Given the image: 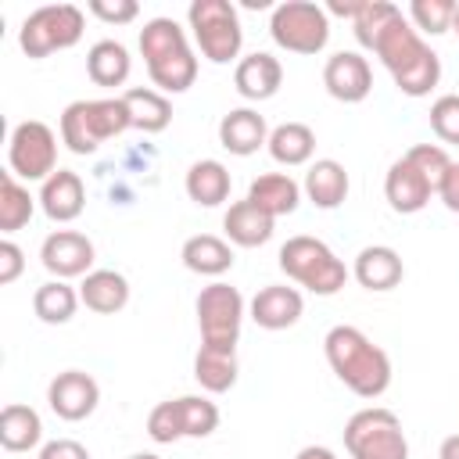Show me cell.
<instances>
[{
  "instance_id": "6da1fadb",
  "label": "cell",
  "mask_w": 459,
  "mask_h": 459,
  "mask_svg": "<svg viewBox=\"0 0 459 459\" xmlns=\"http://www.w3.org/2000/svg\"><path fill=\"white\" fill-rule=\"evenodd\" d=\"M326 362L333 377L359 398H380L391 387V359L380 344H373L359 326H333L323 337Z\"/></svg>"
},
{
  "instance_id": "7a4b0ae2",
  "label": "cell",
  "mask_w": 459,
  "mask_h": 459,
  "mask_svg": "<svg viewBox=\"0 0 459 459\" xmlns=\"http://www.w3.org/2000/svg\"><path fill=\"white\" fill-rule=\"evenodd\" d=\"M373 54L380 57V65L391 72L394 86L405 97H427L441 79V57L423 43V36L412 29L405 14H398L380 32V39L373 43Z\"/></svg>"
},
{
  "instance_id": "3957f363",
  "label": "cell",
  "mask_w": 459,
  "mask_h": 459,
  "mask_svg": "<svg viewBox=\"0 0 459 459\" xmlns=\"http://www.w3.org/2000/svg\"><path fill=\"white\" fill-rule=\"evenodd\" d=\"M140 54L147 75L161 93H186L197 79V57L176 18H151L140 29Z\"/></svg>"
},
{
  "instance_id": "277c9868",
  "label": "cell",
  "mask_w": 459,
  "mask_h": 459,
  "mask_svg": "<svg viewBox=\"0 0 459 459\" xmlns=\"http://www.w3.org/2000/svg\"><path fill=\"white\" fill-rule=\"evenodd\" d=\"M129 126V111L122 97H97V100H72L61 111V143L72 154H93L104 140L122 136Z\"/></svg>"
},
{
  "instance_id": "5b68a950",
  "label": "cell",
  "mask_w": 459,
  "mask_h": 459,
  "mask_svg": "<svg viewBox=\"0 0 459 459\" xmlns=\"http://www.w3.org/2000/svg\"><path fill=\"white\" fill-rule=\"evenodd\" d=\"M280 269L305 290L330 298L348 283V265L330 251V244H323L319 237L298 233L280 247Z\"/></svg>"
},
{
  "instance_id": "8992f818",
  "label": "cell",
  "mask_w": 459,
  "mask_h": 459,
  "mask_svg": "<svg viewBox=\"0 0 459 459\" xmlns=\"http://www.w3.org/2000/svg\"><path fill=\"white\" fill-rule=\"evenodd\" d=\"M344 448L351 459H409V437L402 430V420L384 405L359 409L344 423Z\"/></svg>"
},
{
  "instance_id": "52a82bcc",
  "label": "cell",
  "mask_w": 459,
  "mask_h": 459,
  "mask_svg": "<svg viewBox=\"0 0 459 459\" xmlns=\"http://www.w3.org/2000/svg\"><path fill=\"white\" fill-rule=\"evenodd\" d=\"M186 22L194 29L197 50L212 65H230L233 57H240L244 29H240V14L230 0H194L186 7Z\"/></svg>"
},
{
  "instance_id": "ba28073f",
  "label": "cell",
  "mask_w": 459,
  "mask_h": 459,
  "mask_svg": "<svg viewBox=\"0 0 459 459\" xmlns=\"http://www.w3.org/2000/svg\"><path fill=\"white\" fill-rule=\"evenodd\" d=\"M82 29H86V18L75 4H47V7H36L22 29H18V47L29 54V57H50L54 50H68L82 39Z\"/></svg>"
},
{
  "instance_id": "9c48e42d",
  "label": "cell",
  "mask_w": 459,
  "mask_h": 459,
  "mask_svg": "<svg viewBox=\"0 0 459 459\" xmlns=\"http://www.w3.org/2000/svg\"><path fill=\"white\" fill-rule=\"evenodd\" d=\"M269 36L290 54H319L330 39V14L312 0H283L273 7Z\"/></svg>"
},
{
  "instance_id": "30bf717a",
  "label": "cell",
  "mask_w": 459,
  "mask_h": 459,
  "mask_svg": "<svg viewBox=\"0 0 459 459\" xmlns=\"http://www.w3.org/2000/svg\"><path fill=\"white\" fill-rule=\"evenodd\" d=\"M194 308H197L201 344L237 351L240 323H244V298H240V290L230 287V283H222V280H215V283L201 287Z\"/></svg>"
},
{
  "instance_id": "8fae6325",
  "label": "cell",
  "mask_w": 459,
  "mask_h": 459,
  "mask_svg": "<svg viewBox=\"0 0 459 459\" xmlns=\"http://www.w3.org/2000/svg\"><path fill=\"white\" fill-rule=\"evenodd\" d=\"M7 169L25 183H47L57 172V136L47 122L25 118L11 129L7 140Z\"/></svg>"
},
{
  "instance_id": "7c38bea8",
  "label": "cell",
  "mask_w": 459,
  "mask_h": 459,
  "mask_svg": "<svg viewBox=\"0 0 459 459\" xmlns=\"http://www.w3.org/2000/svg\"><path fill=\"white\" fill-rule=\"evenodd\" d=\"M93 240L79 230H54L39 247V262L54 280H75L93 273Z\"/></svg>"
},
{
  "instance_id": "4fadbf2b",
  "label": "cell",
  "mask_w": 459,
  "mask_h": 459,
  "mask_svg": "<svg viewBox=\"0 0 459 459\" xmlns=\"http://www.w3.org/2000/svg\"><path fill=\"white\" fill-rule=\"evenodd\" d=\"M323 86L341 104H359L373 90V68L359 50H337L323 65Z\"/></svg>"
},
{
  "instance_id": "5bb4252c",
  "label": "cell",
  "mask_w": 459,
  "mask_h": 459,
  "mask_svg": "<svg viewBox=\"0 0 459 459\" xmlns=\"http://www.w3.org/2000/svg\"><path fill=\"white\" fill-rule=\"evenodd\" d=\"M97 402H100V387H97V380H93L90 373H82V369H65V373H57V377L50 380V387H47V405L54 409V416H61V420H68V423L86 420V416L97 409Z\"/></svg>"
},
{
  "instance_id": "9a60e30c",
  "label": "cell",
  "mask_w": 459,
  "mask_h": 459,
  "mask_svg": "<svg viewBox=\"0 0 459 459\" xmlns=\"http://www.w3.org/2000/svg\"><path fill=\"white\" fill-rule=\"evenodd\" d=\"M247 312H251L255 326H262V330H287V326H294V323L301 319L305 298H301L298 287L269 283V287H262V290L251 298Z\"/></svg>"
},
{
  "instance_id": "2e32d148",
  "label": "cell",
  "mask_w": 459,
  "mask_h": 459,
  "mask_svg": "<svg viewBox=\"0 0 459 459\" xmlns=\"http://www.w3.org/2000/svg\"><path fill=\"white\" fill-rule=\"evenodd\" d=\"M430 194H434V186L423 179V172L402 154L391 169H387V176H384V197H387V204L398 212V215H416V212H423L427 208V201H430Z\"/></svg>"
},
{
  "instance_id": "e0dca14e",
  "label": "cell",
  "mask_w": 459,
  "mask_h": 459,
  "mask_svg": "<svg viewBox=\"0 0 459 459\" xmlns=\"http://www.w3.org/2000/svg\"><path fill=\"white\" fill-rule=\"evenodd\" d=\"M233 86L244 100H269L276 97V90L283 86V65L265 54V50H255L247 57L237 61L233 68Z\"/></svg>"
},
{
  "instance_id": "ac0fdd59",
  "label": "cell",
  "mask_w": 459,
  "mask_h": 459,
  "mask_svg": "<svg viewBox=\"0 0 459 459\" xmlns=\"http://www.w3.org/2000/svg\"><path fill=\"white\" fill-rule=\"evenodd\" d=\"M39 208L47 219L54 222H72L82 215L86 208V186L79 179V172L72 169H57L43 186H39Z\"/></svg>"
},
{
  "instance_id": "d6986e66",
  "label": "cell",
  "mask_w": 459,
  "mask_h": 459,
  "mask_svg": "<svg viewBox=\"0 0 459 459\" xmlns=\"http://www.w3.org/2000/svg\"><path fill=\"white\" fill-rule=\"evenodd\" d=\"M351 276L359 280V287L366 290H394L405 276V265H402V255L387 244H369L355 255V265H351Z\"/></svg>"
},
{
  "instance_id": "ffe728a7",
  "label": "cell",
  "mask_w": 459,
  "mask_h": 459,
  "mask_svg": "<svg viewBox=\"0 0 459 459\" xmlns=\"http://www.w3.org/2000/svg\"><path fill=\"white\" fill-rule=\"evenodd\" d=\"M269 126H265V118L255 111V108H233V111H226L222 115V122H219V143L230 151V154H237V158H247V154H255L262 143H269Z\"/></svg>"
},
{
  "instance_id": "44dd1931",
  "label": "cell",
  "mask_w": 459,
  "mask_h": 459,
  "mask_svg": "<svg viewBox=\"0 0 459 459\" xmlns=\"http://www.w3.org/2000/svg\"><path fill=\"white\" fill-rule=\"evenodd\" d=\"M79 301L97 316H115L129 305V280L115 269H93L79 283Z\"/></svg>"
},
{
  "instance_id": "7402d4cb",
  "label": "cell",
  "mask_w": 459,
  "mask_h": 459,
  "mask_svg": "<svg viewBox=\"0 0 459 459\" xmlns=\"http://www.w3.org/2000/svg\"><path fill=\"white\" fill-rule=\"evenodd\" d=\"M348 186H351V183H348V169H344L337 158H319V161H312L308 172H305V183H301L305 197H308L316 208H323V212L344 204Z\"/></svg>"
},
{
  "instance_id": "603a6c76",
  "label": "cell",
  "mask_w": 459,
  "mask_h": 459,
  "mask_svg": "<svg viewBox=\"0 0 459 459\" xmlns=\"http://www.w3.org/2000/svg\"><path fill=\"white\" fill-rule=\"evenodd\" d=\"M247 201H251L255 208H262L265 215L280 219V215H290V212L301 204V186H298V179L287 176V172H262L258 179H251Z\"/></svg>"
},
{
  "instance_id": "cb8c5ba5",
  "label": "cell",
  "mask_w": 459,
  "mask_h": 459,
  "mask_svg": "<svg viewBox=\"0 0 459 459\" xmlns=\"http://www.w3.org/2000/svg\"><path fill=\"white\" fill-rule=\"evenodd\" d=\"M273 226H276V219L265 215L262 208H255L247 197L244 201H233L226 208V215H222L226 240L237 244V247H262L273 237Z\"/></svg>"
},
{
  "instance_id": "d4e9b609",
  "label": "cell",
  "mask_w": 459,
  "mask_h": 459,
  "mask_svg": "<svg viewBox=\"0 0 459 459\" xmlns=\"http://www.w3.org/2000/svg\"><path fill=\"white\" fill-rule=\"evenodd\" d=\"M183 186H186V197H190L194 204H201V208H215V204H222V201L230 197L233 179H230V169H226L222 161H215V158H201V161H194V165L186 169Z\"/></svg>"
},
{
  "instance_id": "484cf974",
  "label": "cell",
  "mask_w": 459,
  "mask_h": 459,
  "mask_svg": "<svg viewBox=\"0 0 459 459\" xmlns=\"http://www.w3.org/2000/svg\"><path fill=\"white\" fill-rule=\"evenodd\" d=\"M183 265L197 276H222L233 269V247L230 240L215 237V233H197V237H186L183 240V251H179Z\"/></svg>"
},
{
  "instance_id": "4316f807",
  "label": "cell",
  "mask_w": 459,
  "mask_h": 459,
  "mask_svg": "<svg viewBox=\"0 0 459 459\" xmlns=\"http://www.w3.org/2000/svg\"><path fill=\"white\" fill-rule=\"evenodd\" d=\"M122 104L129 111V126L140 129V133H161L172 122V104H169V97L161 90L133 86V90L122 93Z\"/></svg>"
},
{
  "instance_id": "83f0119b",
  "label": "cell",
  "mask_w": 459,
  "mask_h": 459,
  "mask_svg": "<svg viewBox=\"0 0 459 459\" xmlns=\"http://www.w3.org/2000/svg\"><path fill=\"white\" fill-rule=\"evenodd\" d=\"M43 441V420L32 405H22V402H11L4 405L0 412V445L7 452H29Z\"/></svg>"
},
{
  "instance_id": "f1b7e54d",
  "label": "cell",
  "mask_w": 459,
  "mask_h": 459,
  "mask_svg": "<svg viewBox=\"0 0 459 459\" xmlns=\"http://www.w3.org/2000/svg\"><path fill=\"white\" fill-rule=\"evenodd\" d=\"M133 72V57L118 39H97L86 50V75L97 86H122Z\"/></svg>"
},
{
  "instance_id": "f546056e",
  "label": "cell",
  "mask_w": 459,
  "mask_h": 459,
  "mask_svg": "<svg viewBox=\"0 0 459 459\" xmlns=\"http://www.w3.org/2000/svg\"><path fill=\"white\" fill-rule=\"evenodd\" d=\"M237 351H226V348H208L201 344L197 355H194V380L208 391V394H222L237 384Z\"/></svg>"
},
{
  "instance_id": "4dcf8cb0",
  "label": "cell",
  "mask_w": 459,
  "mask_h": 459,
  "mask_svg": "<svg viewBox=\"0 0 459 459\" xmlns=\"http://www.w3.org/2000/svg\"><path fill=\"white\" fill-rule=\"evenodd\" d=\"M265 147H269L273 161L294 169V165L312 161V154H316V133L305 122H283V126H276L269 133V143Z\"/></svg>"
},
{
  "instance_id": "1f68e13d",
  "label": "cell",
  "mask_w": 459,
  "mask_h": 459,
  "mask_svg": "<svg viewBox=\"0 0 459 459\" xmlns=\"http://www.w3.org/2000/svg\"><path fill=\"white\" fill-rule=\"evenodd\" d=\"M79 305H82V301H79V290H75L68 280H47V283H39L36 294H32V312H36L43 323H50V326L68 323Z\"/></svg>"
},
{
  "instance_id": "d6a6232c",
  "label": "cell",
  "mask_w": 459,
  "mask_h": 459,
  "mask_svg": "<svg viewBox=\"0 0 459 459\" xmlns=\"http://www.w3.org/2000/svg\"><path fill=\"white\" fill-rule=\"evenodd\" d=\"M36 201L39 197H32L29 186H22L11 169L0 172V230L4 233H14V230L29 226V219L36 212Z\"/></svg>"
},
{
  "instance_id": "836d02e7",
  "label": "cell",
  "mask_w": 459,
  "mask_h": 459,
  "mask_svg": "<svg viewBox=\"0 0 459 459\" xmlns=\"http://www.w3.org/2000/svg\"><path fill=\"white\" fill-rule=\"evenodd\" d=\"M176 409H179L183 437H208L219 427V405L208 402L204 394H183L176 398Z\"/></svg>"
},
{
  "instance_id": "e575fe53",
  "label": "cell",
  "mask_w": 459,
  "mask_h": 459,
  "mask_svg": "<svg viewBox=\"0 0 459 459\" xmlns=\"http://www.w3.org/2000/svg\"><path fill=\"white\" fill-rule=\"evenodd\" d=\"M398 14H402V7H394V4H387V0H366L362 11H359L355 22H351V32H355V39H359L366 50H373V43L380 39V32H384Z\"/></svg>"
},
{
  "instance_id": "d590c367",
  "label": "cell",
  "mask_w": 459,
  "mask_h": 459,
  "mask_svg": "<svg viewBox=\"0 0 459 459\" xmlns=\"http://www.w3.org/2000/svg\"><path fill=\"white\" fill-rule=\"evenodd\" d=\"M455 11H459L455 0H412V4H409V22H412L416 32L441 36V32L452 29Z\"/></svg>"
},
{
  "instance_id": "8d00e7d4",
  "label": "cell",
  "mask_w": 459,
  "mask_h": 459,
  "mask_svg": "<svg viewBox=\"0 0 459 459\" xmlns=\"http://www.w3.org/2000/svg\"><path fill=\"white\" fill-rule=\"evenodd\" d=\"M405 158L423 172V179L434 186V194H437V186H441V179L448 176V169H452V158H448V151L441 147V143H416V147H409L405 151Z\"/></svg>"
},
{
  "instance_id": "74e56055",
  "label": "cell",
  "mask_w": 459,
  "mask_h": 459,
  "mask_svg": "<svg viewBox=\"0 0 459 459\" xmlns=\"http://www.w3.org/2000/svg\"><path fill=\"white\" fill-rule=\"evenodd\" d=\"M147 434H151V441H158V445H172V441L183 437V423H179L176 398L158 402V405L151 409V416H147Z\"/></svg>"
},
{
  "instance_id": "f35d334b",
  "label": "cell",
  "mask_w": 459,
  "mask_h": 459,
  "mask_svg": "<svg viewBox=\"0 0 459 459\" xmlns=\"http://www.w3.org/2000/svg\"><path fill=\"white\" fill-rule=\"evenodd\" d=\"M430 129L445 143H459V93H445L430 104Z\"/></svg>"
},
{
  "instance_id": "ab89813d",
  "label": "cell",
  "mask_w": 459,
  "mask_h": 459,
  "mask_svg": "<svg viewBox=\"0 0 459 459\" xmlns=\"http://www.w3.org/2000/svg\"><path fill=\"white\" fill-rule=\"evenodd\" d=\"M90 14H97L108 25H126L140 14V4L136 0H115V4L111 0H90Z\"/></svg>"
},
{
  "instance_id": "60d3db41",
  "label": "cell",
  "mask_w": 459,
  "mask_h": 459,
  "mask_svg": "<svg viewBox=\"0 0 459 459\" xmlns=\"http://www.w3.org/2000/svg\"><path fill=\"white\" fill-rule=\"evenodd\" d=\"M22 269H25V251L11 237H4L0 240V283H14Z\"/></svg>"
},
{
  "instance_id": "b9f144b4",
  "label": "cell",
  "mask_w": 459,
  "mask_h": 459,
  "mask_svg": "<svg viewBox=\"0 0 459 459\" xmlns=\"http://www.w3.org/2000/svg\"><path fill=\"white\" fill-rule=\"evenodd\" d=\"M39 459H90V452L75 437H57V441H47L39 448Z\"/></svg>"
},
{
  "instance_id": "7bdbcfd3",
  "label": "cell",
  "mask_w": 459,
  "mask_h": 459,
  "mask_svg": "<svg viewBox=\"0 0 459 459\" xmlns=\"http://www.w3.org/2000/svg\"><path fill=\"white\" fill-rule=\"evenodd\" d=\"M437 197L445 201V208H448V212H459V161H452L448 176H445V179H441V186H437Z\"/></svg>"
},
{
  "instance_id": "ee69618b",
  "label": "cell",
  "mask_w": 459,
  "mask_h": 459,
  "mask_svg": "<svg viewBox=\"0 0 459 459\" xmlns=\"http://www.w3.org/2000/svg\"><path fill=\"white\" fill-rule=\"evenodd\" d=\"M362 4L366 0H330L326 4V14H337V18H351L355 22V14L362 11Z\"/></svg>"
},
{
  "instance_id": "f6af8a7d",
  "label": "cell",
  "mask_w": 459,
  "mask_h": 459,
  "mask_svg": "<svg viewBox=\"0 0 459 459\" xmlns=\"http://www.w3.org/2000/svg\"><path fill=\"white\" fill-rule=\"evenodd\" d=\"M294 459H337V455H333L326 445H305V448H301Z\"/></svg>"
},
{
  "instance_id": "bcb514c9",
  "label": "cell",
  "mask_w": 459,
  "mask_h": 459,
  "mask_svg": "<svg viewBox=\"0 0 459 459\" xmlns=\"http://www.w3.org/2000/svg\"><path fill=\"white\" fill-rule=\"evenodd\" d=\"M437 459H459V434H448L437 448Z\"/></svg>"
},
{
  "instance_id": "7dc6e473",
  "label": "cell",
  "mask_w": 459,
  "mask_h": 459,
  "mask_svg": "<svg viewBox=\"0 0 459 459\" xmlns=\"http://www.w3.org/2000/svg\"><path fill=\"white\" fill-rule=\"evenodd\" d=\"M126 459H161V455H154V452H133V455H126Z\"/></svg>"
},
{
  "instance_id": "c3c4849f",
  "label": "cell",
  "mask_w": 459,
  "mask_h": 459,
  "mask_svg": "<svg viewBox=\"0 0 459 459\" xmlns=\"http://www.w3.org/2000/svg\"><path fill=\"white\" fill-rule=\"evenodd\" d=\"M452 32L459 36V11H455V18H452Z\"/></svg>"
}]
</instances>
